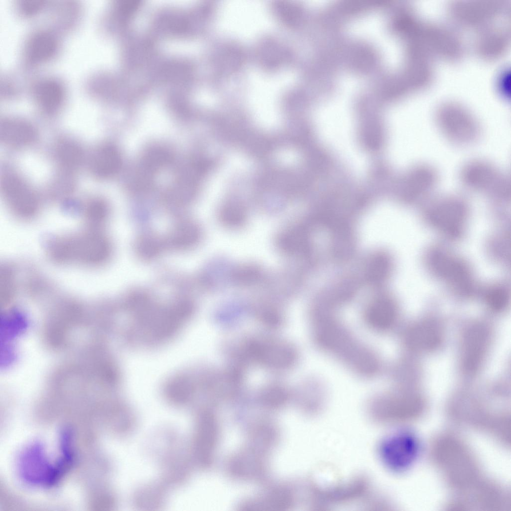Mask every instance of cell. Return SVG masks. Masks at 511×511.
I'll use <instances>...</instances> for the list:
<instances>
[{
    "label": "cell",
    "instance_id": "1",
    "mask_svg": "<svg viewBox=\"0 0 511 511\" xmlns=\"http://www.w3.org/2000/svg\"><path fill=\"white\" fill-rule=\"evenodd\" d=\"M459 180L468 190L487 196L497 203L511 197L510 176L485 159H475L465 163L459 172Z\"/></svg>",
    "mask_w": 511,
    "mask_h": 511
},
{
    "label": "cell",
    "instance_id": "2",
    "mask_svg": "<svg viewBox=\"0 0 511 511\" xmlns=\"http://www.w3.org/2000/svg\"><path fill=\"white\" fill-rule=\"evenodd\" d=\"M435 120L443 137L456 146H470L480 137L481 127L478 119L459 103L450 102L441 105L436 111Z\"/></svg>",
    "mask_w": 511,
    "mask_h": 511
},
{
    "label": "cell",
    "instance_id": "3",
    "mask_svg": "<svg viewBox=\"0 0 511 511\" xmlns=\"http://www.w3.org/2000/svg\"><path fill=\"white\" fill-rule=\"evenodd\" d=\"M17 467L20 478L33 486H54L64 474L56 462L53 464L49 462L40 443H34L22 452Z\"/></svg>",
    "mask_w": 511,
    "mask_h": 511
},
{
    "label": "cell",
    "instance_id": "4",
    "mask_svg": "<svg viewBox=\"0 0 511 511\" xmlns=\"http://www.w3.org/2000/svg\"><path fill=\"white\" fill-rule=\"evenodd\" d=\"M439 180L437 170L427 163L412 166L403 177L400 188L402 198L410 203L427 201L431 197Z\"/></svg>",
    "mask_w": 511,
    "mask_h": 511
},
{
    "label": "cell",
    "instance_id": "5",
    "mask_svg": "<svg viewBox=\"0 0 511 511\" xmlns=\"http://www.w3.org/2000/svg\"><path fill=\"white\" fill-rule=\"evenodd\" d=\"M418 444L414 436L399 433L387 437L380 447L381 458L385 465L395 471L408 467L416 459Z\"/></svg>",
    "mask_w": 511,
    "mask_h": 511
},
{
    "label": "cell",
    "instance_id": "6",
    "mask_svg": "<svg viewBox=\"0 0 511 511\" xmlns=\"http://www.w3.org/2000/svg\"><path fill=\"white\" fill-rule=\"evenodd\" d=\"M1 190L8 204L15 211L30 214L36 209V197L31 189L19 176L8 174L1 179Z\"/></svg>",
    "mask_w": 511,
    "mask_h": 511
},
{
    "label": "cell",
    "instance_id": "7",
    "mask_svg": "<svg viewBox=\"0 0 511 511\" xmlns=\"http://www.w3.org/2000/svg\"><path fill=\"white\" fill-rule=\"evenodd\" d=\"M487 337L486 329L481 325H474L467 331L462 349L465 369L472 372L478 368L486 350Z\"/></svg>",
    "mask_w": 511,
    "mask_h": 511
},
{
    "label": "cell",
    "instance_id": "8",
    "mask_svg": "<svg viewBox=\"0 0 511 511\" xmlns=\"http://www.w3.org/2000/svg\"><path fill=\"white\" fill-rule=\"evenodd\" d=\"M199 225L191 220L177 222L164 239L166 248L184 251L194 247L201 239Z\"/></svg>",
    "mask_w": 511,
    "mask_h": 511
},
{
    "label": "cell",
    "instance_id": "9",
    "mask_svg": "<svg viewBox=\"0 0 511 511\" xmlns=\"http://www.w3.org/2000/svg\"><path fill=\"white\" fill-rule=\"evenodd\" d=\"M121 164V156L116 148L106 144L98 148L93 153L90 168L92 173L96 177L106 178L116 174Z\"/></svg>",
    "mask_w": 511,
    "mask_h": 511
},
{
    "label": "cell",
    "instance_id": "10",
    "mask_svg": "<svg viewBox=\"0 0 511 511\" xmlns=\"http://www.w3.org/2000/svg\"><path fill=\"white\" fill-rule=\"evenodd\" d=\"M1 140L7 145L19 147L30 144L35 131L29 123L19 119H6L0 124Z\"/></svg>",
    "mask_w": 511,
    "mask_h": 511
},
{
    "label": "cell",
    "instance_id": "11",
    "mask_svg": "<svg viewBox=\"0 0 511 511\" xmlns=\"http://www.w3.org/2000/svg\"><path fill=\"white\" fill-rule=\"evenodd\" d=\"M440 338V332L436 324L431 321H425L411 329L407 340L412 347L430 349L438 345Z\"/></svg>",
    "mask_w": 511,
    "mask_h": 511
},
{
    "label": "cell",
    "instance_id": "12",
    "mask_svg": "<svg viewBox=\"0 0 511 511\" xmlns=\"http://www.w3.org/2000/svg\"><path fill=\"white\" fill-rule=\"evenodd\" d=\"M396 317V310L393 304L385 299L374 302L368 309L366 318L369 325L378 330L390 327Z\"/></svg>",
    "mask_w": 511,
    "mask_h": 511
},
{
    "label": "cell",
    "instance_id": "13",
    "mask_svg": "<svg viewBox=\"0 0 511 511\" xmlns=\"http://www.w3.org/2000/svg\"><path fill=\"white\" fill-rule=\"evenodd\" d=\"M485 32L477 40L476 44L478 52L486 57L500 55L508 43L507 33L498 29Z\"/></svg>",
    "mask_w": 511,
    "mask_h": 511
},
{
    "label": "cell",
    "instance_id": "14",
    "mask_svg": "<svg viewBox=\"0 0 511 511\" xmlns=\"http://www.w3.org/2000/svg\"><path fill=\"white\" fill-rule=\"evenodd\" d=\"M166 248L164 239L152 232L140 235L134 244L137 256L146 261L156 258Z\"/></svg>",
    "mask_w": 511,
    "mask_h": 511
},
{
    "label": "cell",
    "instance_id": "15",
    "mask_svg": "<svg viewBox=\"0 0 511 511\" xmlns=\"http://www.w3.org/2000/svg\"><path fill=\"white\" fill-rule=\"evenodd\" d=\"M36 96L40 105L45 109L51 110L60 103L62 94L60 87L55 82H43L36 90Z\"/></svg>",
    "mask_w": 511,
    "mask_h": 511
},
{
    "label": "cell",
    "instance_id": "16",
    "mask_svg": "<svg viewBox=\"0 0 511 511\" xmlns=\"http://www.w3.org/2000/svg\"><path fill=\"white\" fill-rule=\"evenodd\" d=\"M54 47V40L50 35L40 33L30 41L27 47L28 53L33 60L44 59L51 54Z\"/></svg>",
    "mask_w": 511,
    "mask_h": 511
},
{
    "label": "cell",
    "instance_id": "17",
    "mask_svg": "<svg viewBox=\"0 0 511 511\" xmlns=\"http://www.w3.org/2000/svg\"><path fill=\"white\" fill-rule=\"evenodd\" d=\"M301 242L299 231L295 228L289 227L279 233L276 243L280 251L289 256L300 250Z\"/></svg>",
    "mask_w": 511,
    "mask_h": 511
},
{
    "label": "cell",
    "instance_id": "18",
    "mask_svg": "<svg viewBox=\"0 0 511 511\" xmlns=\"http://www.w3.org/2000/svg\"><path fill=\"white\" fill-rule=\"evenodd\" d=\"M57 154L61 164L68 168L77 166L82 158L80 148L70 141L63 142L59 145Z\"/></svg>",
    "mask_w": 511,
    "mask_h": 511
},
{
    "label": "cell",
    "instance_id": "19",
    "mask_svg": "<svg viewBox=\"0 0 511 511\" xmlns=\"http://www.w3.org/2000/svg\"><path fill=\"white\" fill-rule=\"evenodd\" d=\"M261 273L259 269L253 266H244L237 269L234 274V279L236 283L247 285L256 282L260 278Z\"/></svg>",
    "mask_w": 511,
    "mask_h": 511
}]
</instances>
